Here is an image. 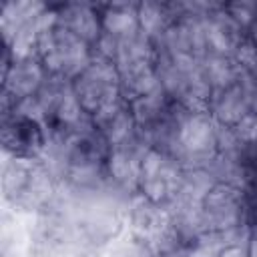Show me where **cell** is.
<instances>
[{"instance_id": "cell-1", "label": "cell", "mask_w": 257, "mask_h": 257, "mask_svg": "<svg viewBox=\"0 0 257 257\" xmlns=\"http://www.w3.org/2000/svg\"><path fill=\"white\" fill-rule=\"evenodd\" d=\"M167 153L185 169H209L219 157V124L213 114L183 110Z\"/></svg>"}, {"instance_id": "cell-2", "label": "cell", "mask_w": 257, "mask_h": 257, "mask_svg": "<svg viewBox=\"0 0 257 257\" xmlns=\"http://www.w3.org/2000/svg\"><path fill=\"white\" fill-rule=\"evenodd\" d=\"M92 46L72 32L56 26V20L52 26L42 30L36 44V58L44 66L46 74L70 82L92 62Z\"/></svg>"}, {"instance_id": "cell-3", "label": "cell", "mask_w": 257, "mask_h": 257, "mask_svg": "<svg viewBox=\"0 0 257 257\" xmlns=\"http://www.w3.org/2000/svg\"><path fill=\"white\" fill-rule=\"evenodd\" d=\"M4 197L22 209H40L54 191L44 159H10L2 175Z\"/></svg>"}, {"instance_id": "cell-4", "label": "cell", "mask_w": 257, "mask_h": 257, "mask_svg": "<svg viewBox=\"0 0 257 257\" xmlns=\"http://www.w3.org/2000/svg\"><path fill=\"white\" fill-rule=\"evenodd\" d=\"M185 173L187 169L173 155L157 147H149L141 163L137 195L155 205L169 207L183 191Z\"/></svg>"}, {"instance_id": "cell-5", "label": "cell", "mask_w": 257, "mask_h": 257, "mask_svg": "<svg viewBox=\"0 0 257 257\" xmlns=\"http://www.w3.org/2000/svg\"><path fill=\"white\" fill-rule=\"evenodd\" d=\"M72 90L84 112L92 118L94 114L122 98L120 74L116 64L108 58L94 54L92 62L72 80Z\"/></svg>"}, {"instance_id": "cell-6", "label": "cell", "mask_w": 257, "mask_h": 257, "mask_svg": "<svg viewBox=\"0 0 257 257\" xmlns=\"http://www.w3.org/2000/svg\"><path fill=\"white\" fill-rule=\"evenodd\" d=\"M247 193L225 181H215L199 201V215L203 233H223L233 231L243 225Z\"/></svg>"}, {"instance_id": "cell-7", "label": "cell", "mask_w": 257, "mask_h": 257, "mask_svg": "<svg viewBox=\"0 0 257 257\" xmlns=\"http://www.w3.org/2000/svg\"><path fill=\"white\" fill-rule=\"evenodd\" d=\"M50 145L46 126L18 110L2 114V149L10 159H44Z\"/></svg>"}, {"instance_id": "cell-8", "label": "cell", "mask_w": 257, "mask_h": 257, "mask_svg": "<svg viewBox=\"0 0 257 257\" xmlns=\"http://www.w3.org/2000/svg\"><path fill=\"white\" fill-rule=\"evenodd\" d=\"M48 74L36 56L12 60L4 52L2 66V114L10 112L14 104L26 100L44 86Z\"/></svg>"}, {"instance_id": "cell-9", "label": "cell", "mask_w": 257, "mask_h": 257, "mask_svg": "<svg viewBox=\"0 0 257 257\" xmlns=\"http://www.w3.org/2000/svg\"><path fill=\"white\" fill-rule=\"evenodd\" d=\"M255 92V84L251 80L249 72H241V78L223 88L213 92L211 96V108L209 112L217 120L219 126H235L245 114L251 112V96Z\"/></svg>"}, {"instance_id": "cell-10", "label": "cell", "mask_w": 257, "mask_h": 257, "mask_svg": "<svg viewBox=\"0 0 257 257\" xmlns=\"http://www.w3.org/2000/svg\"><path fill=\"white\" fill-rule=\"evenodd\" d=\"M149 147L151 145L139 133L128 143L110 149V155H108V161H106V177L110 181H114L116 185L137 193L141 163H143V157H145Z\"/></svg>"}, {"instance_id": "cell-11", "label": "cell", "mask_w": 257, "mask_h": 257, "mask_svg": "<svg viewBox=\"0 0 257 257\" xmlns=\"http://www.w3.org/2000/svg\"><path fill=\"white\" fill-rule=\"evenodd\" d=\"M201 20H203L207 54H219L231 58L237 44L243 40L245 30L233 22V18L225 12L223 4H215Z\"/></svg>"}, {"instance_id": "cell-12", "label": "cell", "mask_w": 257, "mask_h": 257, "mask_svg": "<svg viewBox=\"0 0 257 257\" xmlns=\"http://www.w3.org/2000/svg\"><path fill=\"white\" fill-rule=\"evenodd\" d=\"M92 126L106 141V145L110 149H114L118 145H124V143H128L131 139H135L139 135L133 110H131V106L124 98L116 100L108 108L94 114L92 116Z\"/></svg>"}, {"instance_id": "cell-13", "label": "cell", "mask_w": 257, "mask_h": 257, "mask_svg": "<svg viewBox=\"0 0 257 257\" xmlns=\"http://www.w3.org/2000/svg\"><path fill=\"white\" fill-rule=\"evenodd\" d=\"M98 12H100V28H102L100 38L108 40L114 48H118V42L141 34L139 2L104 4V6H98Z\"/></svg>"}, {"instance_id": "cell-14", "label": "cell", "mask_w": 257, "mask_h": 257, "mask_svg": "<svg viewBox=\"0 0 257 257\" xmlns=\"http://www.w3.org/2000/svg\"><path fill=\"white\" fill-rule=\"evenodd\" d=\"M56 12V26L72 32L74 36L82 38L90 46H94L100 38V12L98 6L84 4V2H72L62 4L54 8Z\"/></svg>"}, {"instance_id": "cell-15", "label": "cell", "mask_w": 257, "mask_h": 257, "mask_svg": "<svg viewBox=\"0 0 257 257\" xmlns=\"http://www.w3.org/2000/svg\"><path fill=\"white\" fill-rule=\"evenodd\" d=\"M181 16L179 4H163V2H139V24L141 32L159 44L169 26Z\"/></svg>"}, {"instance_id": "cell-16", "label": "cell", "mask_w": 257, "mask_h": 257, "mask_svg": "<svg viewBox=\"0 0 257 257\" xmlns=\"http://www.w3.org/2000/svg\"><path fill=\"white\" fill-rule=\"evenodd\" d=\"M46 10L48 6L42 2H6L0 12V28H2L4 44L12 42V38L20 30H24Z\"/></svg>"}, {"instance_id": "cell-17", "label": "cell", "mask_w": 257, "mask_h": 257, "mask_svg": "<svg viewBox=\"0 0 257 257\" xmlns=\"http://www.w3.org/2000/svg\"><path fill=\"white\" fill-rule=\"evenodd\" d=\"M201 68L205 78L211 84V90H223L231 84H235L241 78V68L233 62L229 56H219V54H205L201 58Z\"/></svg>"}, {"instance_id": "cell-18", "label": "cell", "mask_w": 257, "mask_h": 257, "mask_svg": "<svg viewBox=\"0 0 257 257\" xmlns=\"http://www.w3.org/2000/svg\"><path fill=\"white\" fill-rule=\"evenodd\" d=\"M223 8L233 18V22L237 26H241L245 32L257 20V4L255 2H231V4H223Z\"/></svg>"}, {"instance_id": "cell-19", "label": "cell", "mask_w": 257, "mask_h": 257, "mask_svg": "<svg viewBox=\"0 0 257 257\" xmlns=\"http://www.w3.org/2000/svg\"><path fill=\"white\" fill-rule=\"evenodd\" d=\"M231 58L243 72H251L257 66V48L251 44V40L247 36H243V40L237 44Z\"/></svg>"}, {"instance_id": "cell-20", "label": "cell", "mask_w": 257, "mask_h": 257, "mask_svg": "<svg viewBox=\"0 0 257 257\" xmlns=\"http://www.w3.org/2000/svg\"><path fill=\"white\" fill-rule=\"evenodd\" d=\"M243 225L247 229H257V193H247L245 197Z\"/></svg>"}, {"instance_id": "cell-21", "label": "cell", "mask_w": 257, "mask_h": 257, "mask_svg": "<svg viewBox=\"0 0 257 257\" xmlns=\"http://www.w3.org/2000/svg\"><path fill=\"white\" fill-rule=\"evenodd\" d=\"M215 257H249L247 243H231V245L223 247Z\"/></svg>"}, {"instance_id": "cell-22", "label": "cell", "mask_w": 257, "mask_h": 257, "mask_svg": "<svg viewBox=\"0 0 257 257\" xmlns=\"http://www.w3.org/2000/svg\"><path fill=\"white\" fill-rule=\"evenodd\" d=\"M247 253H249V257H257V229H249V235H247Z\"/></svg>"}, {"instance_id": "cell-23", "label": "cell", "mask_w": 257, "mask_h": 257, "mask_svg": "<svg viewBox=\"0 0 257 257\" xmlns=\"http://www.w3.org/2000/svg\"><path fill=\"white\" fill-rule=\"evenodd\" d=\"M245 36H247V38L251 40V44H253V46L257 48V20H255V22H253V24H251V26L247 28Z\"/></svg>"}, {"instance_id": "cell-24", "label": "cell", "mask_w": 257, "mask_h": 257, "mask_svg": "<svg viewBox=\"0 0 257 257\" xmlns=\"http://www.w3.org/2000/svg\"><path fill=\"white\" fill-rule=\"evenodd\" d=\"M249 74H251V80H253V84H255V88H257V66H255Z\"/></svg>"}]
</instances>
